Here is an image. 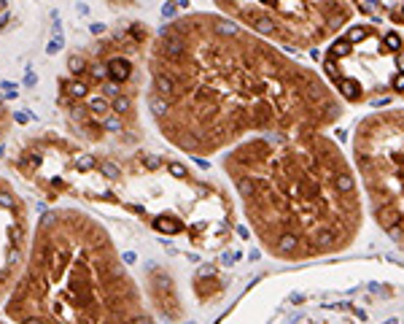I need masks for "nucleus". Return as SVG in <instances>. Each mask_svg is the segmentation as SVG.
Here are the masks:
<instances>
[{
  "label": "nucleus",
  "instance_id": "1",
  "mask_svg": "<svg viewBox=\"0 0 404 324\" xmlns=\"http://www.w3.org/2000/svg\"><path fill=\"white\" fill-rule=\"evenodd\" d=\"M149 70L156 127L194 157L253 135L321 132L345 114L326 78L224 14H186L162 27Z\"/></svg>",
  "mask_w": 404,
  "mask_h": 324
},
{
  "label": "nucleus",
  "instance_id": "2",
  "mask_svg": "<svg viewBox=\"0 0 404 324\" xmlns=\"http://www.w3.org/2000/svg\"><path fill=\"white\" fill-rule=\"evenodd\" d=\"M259 246L283 262L332 257L364 227L358 176L326 132L253 135L221 162Z\"/></svg>",
  "mask_w": 404,
  "mask_h": 324
},
{
  "label": "nucleus",
  "instance_id": "3",
  "mask_svg": "<svg viewBox=\"0 0 404 324\" xmlns=\"http://www.w3.org/2000/svg\"><path fill=\"white\" fill-rule=\"evenodd\" d=\"M8 314L38 324H154L108 232L70 211L41 216Z\"/></svg>",
  "mask_w": 404,
  "mask_h": 324
},
{
  "label": "nucleus",
  "instance_id": "4",
  "mask_svg": "<svg viewBox=\"0 0 404 324\" xmlns=\"http://www.w3.org/2000/svg\"><path fill=\"white\" fill-rule=\"evenodd\" d=\"M326 84L351 106H372L404 97V41L375 22L348 24L323 54Z\"/></svg>",
  "mask_w": 404,
  "mask_h": 324
},
{
  "label": "nucleus",
  "instance_id": "5",
  "mask_svg": "<svg viewBox=\"0 0 404 324\" xmlns=\"http://www.w3.org/2000/svg\"><path fill=\"white\" fill-rule=\"evenodd\" d=\"M351 146L353 170L372 219L404 252V108L364 116Z\"/></svg>",
  "mask_w": 404,
  "mask_h": 324
},
{
  "label": "nucleus",
  "instance_id": "6",
  "mask_svg": "<svg viewBox=\"0 0 404 324\" xmlns=\"http://www.w3.org/2000/svg\"><path fill=\"white\" fill-rule=\"evenodd\" d=\"M226 19L283 49H315L351 24V0H213Z\"/></svg>",
  "mask_w": 404,
  "mask_h": 324
},
{
  "label": "nucleus",
  "instance_id": "7",
  "mask_svg": "<svg viewBox=\"0 0 404 324\" xmlns=\"http://www.w3.org/2000/svg\"><path fill=\"white\" fill-rule=\"evenodd\" d=\"M353 11L364 14L375 22L388 24H404V0H351Z\"/></svg>",
  "mask_w": 404,
  "mask_h": 324
},
{
  "label": "nucleus",
  "instance_id": "8",
  "mask_svg": "<svg viewBox=\"0 0 404 324\" xmlns=\"http://www.w3.org/2000/svg\"><path fill=\"white\" fill-rule=\"evenodd\" d=\"M108 3H113V5H130L132 0H108Z\"/></svg>",
  "mask_w": 404,
  "mask_h": 324
}]
</instances>
